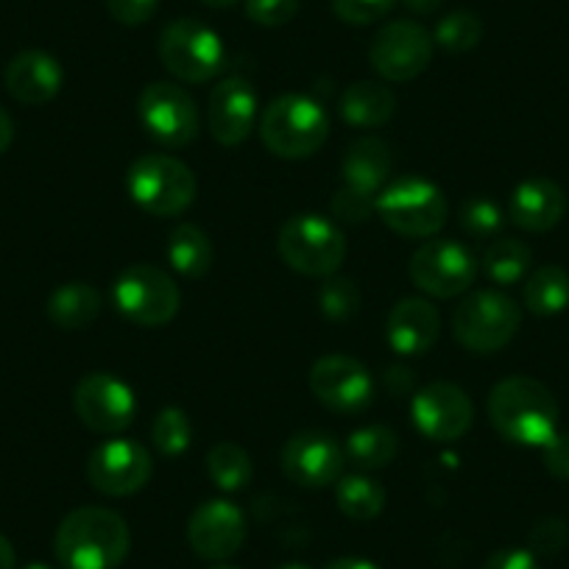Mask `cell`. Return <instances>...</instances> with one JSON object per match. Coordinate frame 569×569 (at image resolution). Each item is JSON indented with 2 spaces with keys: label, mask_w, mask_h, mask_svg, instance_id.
<instances>
[{
  "label": "cell",
  "mask_w": 569,
  "mask_h": 569,
  "mask_svg": "<svg viewBox=\"0 0 569 569\" xmlns=\"http://www.w3.org/2000/svg\"><path fill=\"white\" fill-rule=\"evenodd\" d=\"M131 550V530L120 513L101 506L70 511L53 536L64 569H118Z\"/></svg>",
  "instance_id": "6da1fadb"
},
{
  "label": "cell",
  "mask_w": 569,
  "mask_h": 569,
  "mask_svg": "<svg viewBox=\"0 0 569 569\" xmlns=\"http://www.w3.org/2000/svg\"><path fill=\"white\" fill-rule=\"evenodd\" d=\"M489 419L500 439L541 450L558 433V402L533 377H506L489 393Z\"/></svg>",
  "instance_id": "7a4b0ae2"
},
{
  "label": "cell",
  "mask_w": 569,
  "mask_h": 569,
  "mask_svg": "<svg viewBox=\"0 0 569 569\" xmlns=\"http://www.w3.org/2000/svg\"><path fill=\"white\" fill-rule=\"evenodd\" d=\"M260 137L262 146L279 160H305L330 137V114L316 98L288 92L262 109Z\"/></svg>",
  "instance_id": "3957f363"
},
{
  "label": "cell",
  "mask_w": 569,
  "mask_h": 569,
  "mask_svg": "<svg viewBox=\"0 0 569 569\" xmlns=\"http://www.w3.org/2000/svg\"><path fill=\"white\" fill-rule=\"evenodd\" d=\"M277 251L291 271L327 279L338 273L347 260V238L332 218L319 212H299L279 229Z\"/></svg>",
  "instance_id": "277c9868"
},
{
  "label": "cell",
  "mask_w": 569,
  "mask_h": 569,
  "mask_svg": "<svg viewBox=\"0 0 569 569\" xmlns=\"http://www.w3.org/2000/svg\"><path fill=\"white\" fill-rule=\"evenodd\" d=\"M129 199L154 218L182 216L199 193L196 173L171 154H142L126 171Z\"/></svg>",
  "instance_id": "5b68a950"
},
{
  "label": "cell",
  "mask_w": 569,
  "mask_h": 569,
  "mask_svg": "<svg viewBox=\"0 0 569 569\" xmlns=\"http://www.w3.org/2000/svg\"><path fill=\"white\" fill-rule=\"evenodd\" d=\"M375 216L402 238H436L447 223L445 190L425 177H402L380 190Z\"/></svg>",
  "instance_id": "8992f818"
},
{
  "label": "cell",
  "mask_w": 569,
  "mask_h": 569,
  "mask_svg": "<svg viewBox=\"0 0 569 569\" xmlns=\"http://www.w3.org/2000/svg\"><path fill=\"white\" fill-rule=\"evenodd\" d=\"M522 325V308L502 291H472L452 316V332L463 349L491 355L506 349Z\"/></svg>",
  "instance_id": "52a82bcc"
},
{
  "label": "cell",
  "mask_w": 569,
  "mask_h": 569,
  "mask_svg": "<svg viewBox=\"0 0 569 569\" xmlns=\"http://www.w3.org/2000/svg\"><path fill=\"white\" fill-rule=\"evenodd\" d=\"M160 59L173 79L184 84L212 81L227 64V48L221 34L193 18L173 20L160 34Z\"/></svg>",
  "instance_id": "ba28073f"
},
{
  "label": "cell",
  "mask_w": 569,
  "mask_h": 569,
  "mask_svg": "<svg viewBox=\"0 0 569 569\" xmlns=\"http://www.w3.org/2000/svg\"><path fill=\"white\" fill-rule=\"evenodd\" d=\"M112 302L123 319L137 327H166L179 313V288L162 268L137 262L129 266L112 288Z\"/></svg>",
  "instance_id": "9c48e42d"
},
{
  "label": "cell",
  "mask_w": 569,
  "mask_h": 569,
  "mask_svg": "<svg viewBox=\"0 0 569 569\" xmlns=\"http://www.w3.org/2000/svg\"><path fill=\"white\" fill-rule=\"evenodd\" d=\"M478 268L472 251L452 238H427L410 257V279L433 299L467 293L478 279Z\"/></svg>",
  "instance_id": "30bf717a"
},
{
  "label": "cell",
  "mask_w": 569,
  "mask_h": 569,
  "mask_svg": "<svg viewBox=\"0 0 569 569\" xmlns=\"http://www.w3.org/2000/svg\"><path fill=\"white\" fill-rule=\"evenodd\" d=\"M433 51V34L425 26L413 23V20H393L375 34L369 59L382 81L408 84L430 68Z\"/></svg>",
  "instance_id": "8fae6325"
},
{
  "label": "cell",
  "mask_w": 569,
  "mask_h": 569,
  "mask_svg": "<svg viewBox=\"0 0 569 569\" xmlns=\"http://www.w3.org/2000/svg\"><path fill=\"white\" fill-rule=\"evenodd\" d=\"M142 129L166 149H184L199 137L196 101L173 81H151L137 98Z\"/></svg>",
  "instance_id": "7c38bea8"
},
{
  "label": "cell",
  "mask_w": 569,
  "mask_h": 569,
  "mask_svg": "<svg viewBox=\"0 0 569 569\" xmlns=\"http://www.w3.org/2000/svg\"><path fill=\"white\" fill-rule=\"evenodd\" d=\"M154 475V461L151 452L134 439H114L103 441L87 458V480L96 491L107 497H131L149 486Z\"/></svg>",
  "instance_id": "4fadbf2b"
},
{
  "label": "cell",
  "mask_w": 569,
  "mask_h": 569,
  "mask_svg": "<svg viewBox=\"0 0 569 569\" xmlns=\"http://www.w3.org/2000/svg\"><path fill=\"white\" fill-rule=\"evenodd\" d=\"M73 410L92 433L118 436L134 421L137 399L129 382L109 371H92L76 386Z\"/></svg>",
  "instance_id": "5bb4252c"
},
{
  "label": "cell",
  "mask_w": 569,
  "mask_h": 569,
  "mask_svg": "<svg viewBox=\"0 0 569 569\" xmlns=\"http://www.w3.org/2000/svg\"><path fill=\"white\" fill-rule=\"evenodd\" d=\"M410 419L427 441L445 445L469 433L475 421V405L463 388L452 382H430L410 399Z\"/></svg>",
  "instance_id": "9a60e30c"
},
{
  "label": "cell",
  "mask_w": 569,
  "mask_h": 569,
  "mask_svg": "<svg viewBox=\"0 0 569 569\" xmlns=\"http://www.w3.org/2000/svg\"><path fill=\"white\" fill-rule=\"evenodd\" d=\"M310 391L336 413H360L375 402V377L349 355H325L310 369Z\"/></svg>",
  "instance_id": "2e32d148"
},
{
  "label": "cell",
  "mask_w": 569,
  "mask_h": 569,
  "mask_svg": "<svg viewBox=\"0 0 569 569\" xmlns=\"http://www.w3.org/2000/svg\"><path fill=\"white\" fill-rule=\"evenodd\" d=\"M282 472L302 489H327L343 478L347 456L332 436L319 430H302L282 447Z\"/></svg>",
  "instance_id": "e0dca14e"
},
{
  "label": "cell",
  "mask_w": 569,
  "mask_h": 569,
  "mask_svg": "<svg viewBox=\"0 0 569 569\" xmlns=\"http://www.w3.org/2000/svg\"><path fill=\"white\" fill-rule=\"evenodd\" d=\"M190 550L204 561H229L246 541V517L232 500H207L188 519Z\"/></svg>",
  "instance_id": "ac0fdd59"
},
{
  "label": "cell",
  "mask_w": 569,
  "mask_h": 569,
  "mask_svg": "<svg viewBox=\"0 0 569 569\" xmlns=\"http://www.w3.org/2000/svg\"><path fill=\"white\" fill-rule=\"evenodd\" d=\"M260 118V103H257L254 87L240 76L223 79L212 87L210 107H207V123H210L212 140L234 149L249 140Z\"/></svg>",
  "instance_id": "d6986e66"
},
{
  "label": "cell",
  "mask_w": 569,
  "mask_h": 569,
  "mask_svg": "<svg viewBox=\"0 0 569 569\" xmlns=\"http://www.w3.org/2000/svg\"><path fill=\"white\" fill-rule=\"evenodd\" d=\"M386 336L388 347L402 355V358L427 355L441 336L439 310L433 308V302H427L421 297L399 299L391 313H388Z\"/></svg>",
  "instance_id": "ffe728a7"
},
{
  "label": "cell",
  "mask_w": 569,
  "mask_h": 569,
  "mask_svg": "<svg viewBox=\"0 0 569 569\" xmlns=\"http://www.w3.org/2000/svg\"><path fill=\"white\" fill-rule=\"evenodd\" d=\"M7 90L26 107H42L53 101L64 84V70L57 57L46 51H23L7 64Z\"/></svg>",
  "instance_id": "44dd1931"
},
{
  "label": "cell",
  "mask_w": 569,
  "mask_h": 569,
  "mask_svg": "<svg viewBox=\"0 0 569 569\" xmlns=\"http://www.w3.org/2000/svg\"><path fill=\"white\" fill-rule=\"evenodd\" d=\"M567 212V196L552 179L533 177L513 188L508 221L525 232H550Z\"/></svg>",
  "instance_id": "7402d4cb"
},
{
  "label": "cell",
  "mask_w": 569,
  "mask_h": 569,
  "mask_svg": "<svg viewBox=\"0 0 569 569\" xmlns=\"http://www.w3.org/2000/svg\"><path fill=\"white\" fill-rule=\"evenodd\" d=\"M391 149H388L380 137H358L355 142H349V149L341 162L343 188L355 190L360 196H369V199H377L380 190L388 184V179H391Z\"/></svg>",
  "instance_id": "603a6c76"
},
{
  "label": "cell",
  "mask_w": 569,
  "mask_h": 569,
  "mask_svg": "<svg viewBox=\"0 0 569 569\" xmlns=\"http://www.w3.org/2000/svg\"><path fill=\"white\" fill-rule=\"evenodd\" d=\"M397 112V98L382 81H355L341 96V118L355 129H377Z\"/></svg>",
  "instance_id": "cb8c5ba5"
},
{
  "label": "cell",
  "mask_w": 569,
  "mask_h": 569,
  "mask_svg": "<svg viewBox=\"0 0 569 569\" xmlns=\"http://www.w3.org/2000/svg\"><path fill=\"white\" fill-rule=\"evenodd\" d=\"M103 308L101 293L92 288L90 282H68L59 284L57 291L48 299V319L59 327V330H84L98 319Z\"/></svg>",
  "instance_id": "d4e9b609"
},
{
  "label": "cell",
  "mask_w": 569,
  "mask_h": 569,
  "mask_svg": "<svg viewBox=\"0 0 569 569\" xmlns=\"http://www.w3.org/2000/svg\"><path fill=\"white\" fill-rule=\"evenodd\" d=\"M166 254L173 271L182 273L184 279H201L204 273H210L212 262H216V246L204 229L184 221L168 234Z\"/></svg>",
  "instance_id": "484cf974"
},
{
  "label": "cell",
  "mask_w": 569,
  "mask_h": 569,
  "mask_svg": "<svg viewBox=\"0 0 569 569\" xmlns=\"http://www.w3.org/2000/svg\"><path fill=\"white\" fill-rule=\"evenodd\" d=\"M343 456L360 472H377V469H386L397 461L399 439L391 427L363 425L349 433Z\"/></svg>",
  "instance_id": "4316f807"
},
{
  "label": "cell",
  "mask_w": 569,
  "mask_h": 569,
  "mask_svg": "<svg viewBox=\"0 0 569 569\" xmlns=\"http://www.w3.org/2000/svg\"><path fill=\"white\" fill-rule=\"evenodd\" d=\"M336 502L338 511L347 519L355 522H371L382 513L386 508V491L377 483L375 478H369L366 472L358 475H343L336 483Z\"/></svg>",
  "instance_id": "83f0119b"
},
{
  "label": "cell",
  "mask_w": 569,
  "mask_h": 569,
  "mask_svg": "<svg viewBox=\"0 0 569 569\" xmlns=\"http://www.w3.org/2000/svg\"><path fill=\"white\" fill-rule=\"evenodd\" d=\"M525 308L533 316H558L569 308V273L561 266H541L525 282Z\"/></svg>",
  "instance_id": "f1b7e54d"
},
{
  "label": "cell",
  "mask_w": 569,
  "mask_h": 569,
  "mask_svg": "<svg viewBox=\"0 0 569 569\" xmlns=\"http://www.w3.org/2000/svg\"><path fill=\"white\" fill-rule=\"evenodd\" d=\"M480 266L491 282L508 288L528 277L530 266H533V251L517 238H497L486 246Z\"/></svg>",
  "instance_id": "f546056e"
},
{
  "label": "cell",
  "mask_w": 569,
  "mask_h": 569,
  "mask_svg": "<svg viewBox=\"0 0 569 569\" xmlns=\"http://www.w3.org/2000/svg\"><path fill=\"white\" fill-rule=\"evenodd\" d=\"M207 475L218 491L238 495L251 483L254 467H251V458L243 447L234 445V441H221L207 452Z\"/></svg>",
  "instance_id": "4dcf8cb0"
},
{
  "label": "cell",
  "mask_w": 569,
  "mask_h": 569,
  "mask_svg": "<svg viewBox=\"0 0 569 569\" xmlns=\"http://www.w3.org/2000/svg\"><path fill=\"white\" fill-rule=\"evenodd\" d=\"M151 445L160 456L179 458L193 445V421L182 408H162L151 425Z\"/></svg>",
  "instance_id": "1f68e13d"
},
{
  "label": "cell",
  "mask_w": 569,
  "mask_h": 569,
  "mask_svg": "<svg viewBox=\"0 0 569 569\" xmlns=\"http://www.w3.org/2000/svg\"><path fill=\"white\" fill-rule=\"evenodd\" d=\"M480 40H483V23L478 14L467 12V9L445 14L433 29V42L447 53H467L478 48Z\"/></svg>",
  "instance_id": "d6a6232c"
},
{
  "label": "cell",
  "mask_w": 569,
  "mask_h": 569,
  "mask_svg": "<svg viewBox=\"0 0 569 569\" xmlns=\"http://www.w3.org/2000/svg\"><path fill=\"white\" fill-rule=\"evenodd\" d=\"M461 229L472 240H491L502 232L506 227V212L500 210V204L486 196H472L461 204Z\"/></svg>",
  "instance_id": "836d02e7"
},
{
  "label": "cell",
  "mask_w": 569,
  "mask_h": 569,
  "mask_svg": "<svg viewBox=\"0 0 569 569\" xmlns=\"http://www.w3.org/2000/svg\"><path fill=\"white\" fill-rule=\"evenodd\" d=\"M360 291L358 284L352 279H343V277H327L325 284L319 288V308L327 319L332 321H347L352 316H358L360 310Z\"/></svg>",
  "instance_id": "e575fe53"
},
{
  "label": "cell",
  "mask_w": 569,
  "mask_h": 569,
  "mask_svg": "<svg viewBox=\"0 0 569 569\" xmlns=\"http://www.w3.org/2000/svg\"><path fill=\"white\" fill-rule=\"evenodd\" d=\"M246 18L262 29H279L291 23L299 12V0H243Z\"/></svg>",
  "instance_id": "d590c367"
},
{
  "label": "cell",
  "mask_w": 569,
  "mask_h": 569,
  "mask_svg": "<svg viewBox=\"0 0 569 569\" xmlns=\"http://www.w3.org/2000/svg\"><path fill=\"white\" fill-rule=\"evenodd\" d=\"M397 0H332V12L349 26H371L386 18Z\"/></svg>",
  "instance_id": "8d00e7d4"
},
{
  "label": "cell",
  "mask_w": 569,
  "mask_h": 569,
  "mask_svg": "<svg viewBox=\"0 0 569 569\" xmlns=\"http://www.w3.org/2000/svg\"><path fill=\"white\" fill-rule=\"evenodd\" d=\"M377 199H369V196H360L355 190L341 188L330 201V210L338 221L343 223H363L366 218L375 216Z\"/></svg>",
  "instance_id": "74e56055"
},
{
  "label": "cell",
  "mask_w": 569,
  "mask_h": 569,
  "mask_svg": "<svg viewBox=\"0 0 569 569\" xmlns=\"http://www.w3.org/2000/svg\"><path fill=\"white\" fill-rule=\"evenodd\" d=\"M563 545H567V522H561L558 517L541 519L530 530V552L533 556L536 552H541V556H556Z\"/></svg>",
  "instance_id": "f35d334b"
},
{
  "label": "cell",
  "mask_w": 569,
  "mask_h": 569,
  "mask_svg": "<svg viewBox=\"0 0 569 569\" xmlns=\"http://www.w3.org/2000/svg\"><path fill=\"white\" fill-rule=\"evenodd\" d=\"M160 0H107V9L120 26H142L157 14Z\"/></svg>",
  "instance_id": "ab89813d"
},
{
  "label": "cell",
  "mask_w": 569,
  "mask_h": 569,
  "mask_svg": "<svg viewBox=\"0 0 569 569\" xmlns=\"http://www.w3.org/2000/svg\"><path fill=\"white\" fill-rule=\"evenodd\" d=\"M541 458L552 478L569 480V433H556L545 447H541Z\"/></svg>",
  "instance_id": "60d3db41"
},
{
  "label": "cell",
  "mask_w": 569,
  "mask_h": 569,
  "mask_svg": "<svg viewBox=\"0 0 569 569\" xmlns=\"http://www.w3.org/2000/svg\"><path fill=\"white\" fill-rule=\"evenodd\" d=\"M483 569H541V567L530 550H522V547H508V550H497L495 556L486 561Z\"/></svg>",
  "instance_id": "b9f144b4"
},
{
  "label": "cell",
  "mask_w": 569,
  "mask_h": 569,
  "mask_svg": "<svg viewBox=\"0 0 569 569\" xmlns=\"http://www.w3.org/2000/svg\"><path fill=\"white\" fill-rule=\"evenodd\" d=\"M12 140H14V123H12V118L7 114V109H0V154H3V151H9Z\"/></svg>",
  "instance_id": "7bdbcfd3"
},
{
  "label": "cell",
  "mask_w": 569,
  "mask_h": 569,
  "mask_svg": "<svg viewBox=\"0 0 569 569\" xmlns=\"http://www.w3.org/2000/svg\"><path fill=\"white\" fill-rule=\"evenodd\" d=\"M402 3H405V9L413 14H436L445 0H402Z\"/></svg>",
  "instance_id": "ee69618b"
},
{
  "label": "cell",
  "mask_w": 569,
  "mask_h": 569,
  "mask_svg": "<svg viewBox=\"0 0 569 569\" xmlns=\"http://www.w3.org/2000/svg\"><path fill=\"white\" fill-rule=\"evenodd\" d=\"M327 569H380V567H377L375 561H366V558L347 556V558H336Z\"/></svg>",
  "instance_id": "f6af8a7d"
},
{
  "label": "cell",
  "mask_w": 569,
  "mask_h": 569,
  "mask_svg": "<svg viewBox=\"0 0 569 569\" xmlns=\"http://www.w3.org/2000/svg\"><path fill=\"white\" fill-rule=\"evenodd\" d=\"M14 563H18V556H14L12 541L0 533V569H14Z\"/></svg>",
  "instance_id": "bcb514c9"
},
{
  "label": "cell",
  "mask_w": 569,
  "mask_h": 569,
  "mask_svg": "<svg viewBox=\"0 0 569 569\" xmlns=\"http://www.w3.org/2000/svg\"><path fill=\"white\" fill-rule=\"evenodd\" d=\"M201 3L210 9H232L234 3H240V0H201Z\"/></svg>",
  "instance_id": "7dc6e473"
},
{
  "label": "cell",
  "mask_w": 569,
  "mask_h": 569,
  "mask_svg": "<svg viewBox=\"0 0 569 569\" xmlns=\"http://www.w3.org/2000/svg\"><path fill=\"white\" fill-rule=\"evenodd\" d=\"M277 569H310V567H305V563H299V561H288V563H279Z\"/></svg>",
  "instance_id": "c3c4849f"
},
{
  "label": "cell",
  "mask_w": 569,
  "mask_h": 569,
  "mask_svg": "<svg viewBox=\"0 0 569 569\" xmlns=\"http://www.w3.org/2000/svg\"><path fill=\"white\" fill-rule=\"evenodd\" d=\"M23 569H51V567H48V563H40V561H34V563H26Z\"/></svg>",
  "instance_id": "681fc988"
},
{
  "label": "cell",
  "mask_w": 569,
  "mask_h": 569,
  "mask_svg": "<svg viewBox=\"0 0 569 569\" xmlns=\"http://www.w3.org/2000/svg\"><path fill=\"white\" fill-rule=\"evenodd\" d=\"M210 569H238V567H229V563H216V567H210Z\"/></svg>",
  "instance_id": "f907efd6"
}]
</instances>
